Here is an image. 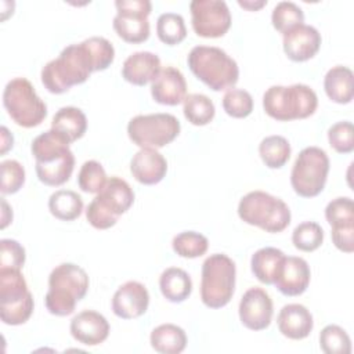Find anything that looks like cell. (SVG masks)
I'll list each match as a JSON object with an SVG mask.
<instances>
[{
  "instance_id": "cell-13",
  "label": "cell",
  "mask_w": 354,
  "mask_h": 354,
  "mask_svg": "<svg viewBox=\"0 0 354 354\" xmlns=\"http://www.w3.org/2000/svg\"><path fill=\"white\" fill-rule=\"evenodd\" d=\"M239 319L250 330H263L270 326L274 306L270 295L263 288H249L239 301Z\"/></svg>"
},
{
  "instance_id": "cell-11",
  "label": "cell",
  "mask_w": 354,
  "mask_h": 354,
  "mask_svg": "<svg viewBox=\"0 0 354 354\" xmlns=\"http://www.w3.org/2000/svg\"><path fill=\"white\" fill-rule=\"evenodd\" d=\"M118 10L113 17V29L127 43H142L149 37V21L152 4L149 0H116Z\"/></svg>"
},
{
  "instance_id": "cell-45",
  "label": "cell",
  "mask_w": 354,
  "mask_h": 354,
  "mask_svg": "<svg viewBox=\"0 0 354 354\" xmlns=\"http://www.w3.org/2000/svg\"><path fill=\"white\" fill-rule=\"evenodd\" d=\"M86 218L87 221L97 230H108L113 227L118 221V217L109 214L106 210H104L94 199L88 203L86 209Z\"/></svg>"
},
{
  "instance_id": "cell-25",
  "label": "cell",
  "mask_w": 354,
  "mask_h": 354,
  "mask_svg": "<svg viewBox=\"0 0 354 354\" xmlns=\"http://www.w3.org/2000/svg\"><path fill=\"white\" fill-rule=\"evenodd\" d=\"M159 289L170 303H183L192 292V281L183 268L169 267L159 277Z\"/></svg>"
},
{
  "instance_id": "cell-41",
  "label": "cell",
  "mask_w": 354,
  "mask_h": 354,
  "mask_svg": "<svg viewBox=\"0 0 354 354\" xmlns=\"http://www.w3.org/2000/svg\"><path fill=\"white\" fill-rule=\"evenodd\" d=\"M325 217L330 227L354 224V203L348 196L332 199L325 207Z\"/></svg>"
},
{
  "instance_id": "cell-6",
  "label": "cell",
  "mask_w": 354,
  "mask_h": 354,
  "mask_svg": "<svg viewBox=\"0 0 354 354\" xmlns=\"http://www.w3.org/2000/svg\"><path fill=\"white\" fill-rule=\"evenodd\" d=\"M236 267L224 253L206 257L202 264L201 299L209 308H221L230 303L235 290Z\"/></svg>"
},
{
  "instance_id": "cell-43",
  "label": "cell",
  "mask_w": 354,
  "mask_h": 354,
  "mask_svg": "<svg viewBox=\"0 0 354 354\" xmlns=\"http://www.w3.org/2000/svg\"><path fill=\"white\" fill-rule=\"evenodd\" d=\"M1 170V194H15L25 183V169L15 159H7L0 163Z\"/></svg>"
},
{
  "instance_id": "cell-12",
  "label": "cell",
  "mask_w": 354,
  "mask_h": 354,
  "mask_svg": "<svg viewBox=\"0 0 354 354\" xmlns=\"http://www.w3.org/2000/svg\"><path fill=\"white\" fill-rule=\"evenodd\" d=\"M189 11L194 32L201 37H221L231 26V12L223 0H192Z\"/></svg>"
},
{
  "instance_id": "cell-37",
  "label": "cell",
  "mask_w": 354,
  "mask_h": 354,
  "mask_svg": "<svg viewBox=\"0 0 354 354\" xmlns=\"http://www.w3.org/2000/svg\"><path fill=\"white\" fill-rule=\"evenodd\" d=\"M272 26L282 35L304 22L303 10L293 1H279L271 14Z\"/></svg>"
},
{
  "instance_id": "cell-29",
  "label": "cell",
  "mask_w": 354,
  "mask_h": 354,
  "mask_svg": "<svg viewBox=\"0 0 354 354\" xmlns=\"http://www.w3.org/2000/svg\"><path fill=\"white\" fill-rule=\"evenodd\" d=\"M37 178L50 187L62 185L69 180L72 171L75 169V155L72 151L66 152L64 156L47 162V163H37L35 165Z\"/></svg>"
},
{
  "instance_id": "cell-34",
  "label": "cell",
  "mask_w": 354,
  "mask_h": 354,
  "mask_svg": "<svg viewBox=\"0 0 354 354\" xmlns=\"http://www.w3.org/2000/svg\"><path fill=\"white\" fill-rule=\"evenodd\" d=\"M173 250L185 259H195L207 252L209 241L196 231H184L177 234L171 241Z\"/></svg>"
},
{
  "instance_id": "cell-26",
  "label": "cell",
  "mask_w": 354,
  "mask_h": 354,
  "mask_svg": "<svg viewBox=\"0 0 354 354\" xmlns=\"http://www.w3.org/2000/svg\"><path fill=\"white\" fill-rule=\"evenodd\" d=\"M285 259V253L277 248L266 246L256 250L250 259V268L253 275L266 285H272L281 264Z\"/></svg>"
},
{
  "instance_id": "cell-10",
  "label": "cell",
  "mask_w": 354,
  "mask_h": 354,
  "mask_svg": "<svg viewBox=\"0 0 354 354\" xmlns=\"http://www.w3.org/2000/svg\"><path fill=\"white\" fill-rule=\"evenodd\" d=\"M180 130V122L171 113L137 115L127 123L129 138L140 148H162L170 144Z\"/></svg>"
},
{
  "instance_id": "cell-16",
  "label": "cell",
  "mask_w": 354,
  "mask_h": 354,
  "mask_svg": "<svg viewBox=\"0 0 354 354\" xmlns=\"http://www.w3.org/2000/svg\"><path fill=\"white\" fill-rule=\"evenodd\" d=\"M308 263L296 256H285L272 285L285 296H300L310 285Z\"/></svg>"
},
{
  "instance_id": "cell-39",
  "label": "cell",
  "mask_w": 354,
  "mask_h": 354,
  "mask_svg": "<svg viewBox=\"0 0 354 354\" xmlns=\"http://www.w3.org/2000/svg\"><path fill=\"white\" fill-rule=\"evenodd\" d=\"M106 173L102 165L94 159L86 160L77 174V185L83 192L98 194L106 183Z\"/></svg>"
},
{
  "instance_id": "cell-21",
  "label": "cell",
  "mask_w": 354,
  "mask_h": 354,
  "mask_svg": "<svg viewBox=\"0 0 354 354\" xmlns=\"http://www.w3.org/2000/svg\"><path fill=\"white\" fill-rule=\"evenodd\" d=\"M160 69V58L155 53L137 51L124 59L122 76L134 86H145L156 79Z\"/></svg>"
},
{
  "instance_id": "cell-33",
  "label": "cell",
  "mask_w": 354,
  "mask_h": 354,
  "mask_svg": "<svg viewBox=\"0 0 354 354\" xmlns=\"http://www.w3.org/2000/svg\"><path fill=\"white\" fill-rule=\"evenodd\" d=\"M156 35L167 46L180 44L187 36L184 18L177 12H163L156 21Z\"/></svg>"
},
{
  "instance_id": "cell-48",
  "label": "cell",
  "mask_w": 354,
  "mask_h": 354,
  "mask_svg": "<svg viewBox=\"0 0 354 354\" xmlns=\"http://www.w3.org/2000/svg\"><path fill=\"white\" fill-rule=\"evenodd\" d=\"M238 4L241 6V7H243V8H246V10H249V11H256V10H260L261 7H264L266 4H267V0H238Z\"/></svg>"
},
{
  "instance_id": "cell-7",
  "label": "cell",
  "mask_w": 354,
  "mask_h": 354,
  "mask_svg": "<svg viewBox=\"0 0 354 354\" xmlns=\"http://www.w3.org/2000/svg\"><path fill=\"white\" fill-rule=\"evenodd\" d=\"M3 105L8 116L26 129L39 126L47 116V105L25 77H14L6 84Z\"/></svg>"
},
{
  "instance_id": "cell-20",
  "label": "cell",
  "mask_w": 354,
  "mask_h": 354,
  "mask_svg": "<svg viewBox=\"0 0 354 354\" xmlns=\"http://www.w3.org/2000/svg\"><path fill=\"white\" fill-rule=\"evenodd\" d=\"M94 201L109 214L119 218L131 207L134 192L126 180L113 176L106 180L102 189L94 196Z\"/></svg>"
},
{
  "instance_id": "cell-23",
  "label": "cell",
  "mask_w": 354,
  "mask_h": 354,
  "mask_svg": "<svg viewBox=\"0 0 354 354\" xmlns=\"http://www.w3.org/2000/svg\"><path fill=\"white\" fill-rule=\"evenodd\" d=\"M69 145H71V141L62 133L54 129H50L39 134L32 141L30 151L37 163H47L71 151Z\"/></svg>"
},
{
  "instance_id": "cell-42",
  "label": "cell",
  "mask_w": 354,
  "mask_h": 354,
  "mask_svg": "<svg viewBox=\"0 0 354 354\" xmlns=\"http://www.w3.org/2000/svg\"><path fill=\"white\" fill-rule=\"evenodd\" d=\"M329 145L339 153H350L354 149V126L350 120L332 124L328 130Z\"/></svg>"
},
{
  "instance_id": "cell-8",
  "label": "cell",
  "mask_w": 354,
  "mask_h": 354,
  "mask_svg": "<svg viewBox=\"0 0 354 354\" xmlns=\"http://www.w3.org/2000/svg\"><path fill=\"white\" fill-rule=\"evenodd\" d=\"M33 296L21 270L0 268V318L6 325H22L33 313Z\"/></svg>"
},
{
  "instance_id": "cell-15",
  "label": "cell",
  "mask_w": 354,
  "mask_h": 354,
  "mask_svg": "<svg viewBox=\"0 0 354 354\" xmlns=\"http://www.w3.org/2000/svg\"><path fill=\"white\" fill-rule=\"evenodd\" d=\"M322 43L321 33L317 28L300 24L283 33L282 44L286 57L295 62H304L313 58Z\"/></svg>"
},
{
  "instance_id": "cell-28",
  "label": "cell",
  "mask_w": 354,
  "mask_h": 354,
  "mask_svg": "<svg viewBox=\"0 0 354 354\" xmlns=\"http://www.w3.org/2000/svg\"><path fill=\"white\" fill-rule=\"evenodd\" d=\"M51 129L62 133L71 142L82 138L87 130V118L76 106H62L53 116Z\"/></svg>"
},
{
  "instance_id": "cell-40",
  "label": "cell",
  "mask_w": 354,
  "mask_h": 354,
  "mask_svg": "<svg viewBox=\"0 0 354 354\" xmlns=\"http://www.w3.org/2000/svg\"><path fill=\"white\" fill-rule=\"evenodd\" d=\"M223 109L232 118H246L253 111V98L249 91L232 87L227 90L223 97Z\"/></svg>"
},
{
  "instance_id": "cell-31",
  "label": "cell",
  "mask_w": 354,
  "mask_h": 354,
  "mask_svg": "<svg viewBox=\"0 0 354 354\" xmlns=\"http://www.w3.org/2000/svg\"><path fill=\"white\" fill-rule=\"evenodd\" d=\"M290 151L289 141L278 134L263 138L259 145V155L270 169H281L289 160Z\"/></svg>"
},
{
  "instance_id": "cell-2",
  "label": "cell",
  "mask_w": 354,
  "mask_h": 354,
  "mask_svg": "<svg viewBox=\"0 0 354 354\" xmlns=\"http://www.w3.org/2000/svg\"><path fill=\"white\" fill-rule=\"evenodd\" d=\"M88 290L87 272L73 263L57 266L48 275V290L44 297L46 308L50 314L65 317L75 311L79 300Z\"/></svg>"
},
{
  "instance_id": "cell-14",
  "label": "cell",
  "mask_w": 354,
  "mask_h": 354,
  "mask_svg": "<svg viewBox=\"0 0 354 354\" xmlns=\"http://www.w3.org/2000/svg\"><path fill=\"white\" fill-rule=\"evenodd\" d=\"M149 293L138 281H127L118 288L112 297V311L122 319H134L147 313Z\"/></svg>"
},
{
  "instance_id": "cell-22",
  "label": "cell",
  "mask_w": 354,
  "mask_h": 354,
  "mask_svg": "<svg viewBox=\"0 0 354 354\" xmlns=\"http://www.w3.org/2000/svg\"><path fill=\"white\" fill-rule=\"evenodd\" d=\"M279 332L292 340L306 339L314 326L313 315L307 307L299 303L286 304L279 310L277 318Z\"/></svg>"
},
{
  "instance_id": "cell-9",
  "label": "cell",
  "mask_w": 354,
  "mask_h": 354,
  "mask_svg": "<svg viewBox=\"0 0 354 354\" xmlns=\"http://www.w3.org/2000/svg\"><path fill=\"white\" fill-rule=\"evenodd\" d=\"M329 173V158L319 147L303 148L290 171L293 191L303 198H313L322 192Z\"/></svg>"
},
{
  "instance_id": "cell-38",
  "label": "cell",
  "mask_w": 354,
  "mask_h": 354,
  "mask_svg": "<svg viewBox=\"0 0 354 354\" xmlns=\"http://www.w3.org/2000/svg\"><path fill=\"white\" fill-rule=\"evenodd\" d=\"M91 58L94 72L105 71L115 58V48L112 43L101 36H91L82 41Z\"/></svg>"
},
{
  "instance_id": "cell-35",
  "label": "cell",
  "mask_w": 354,
  "mask_h": 354,
  "mask_svg": "<svg viewBox=\"0 0 354 354\" xmlns=\"http://www.w3.org/2000/svg\"><path fill=\"white\" fill-rule=\"evenodd\" d=\"M292 242L301 252H314L324 242V230L315 221H303L293 230Z\"/></svg>"
},
{
  "instance_id": "cell-32",
  "label": "cell",
  "mask_w": 354,
  "mask_h": 354,
  "mask_svg": "<svg viewBox=\"0 0 354 354\" xmlns=\"http://www.w3.org/2000/svg\"><path fill=\"white\" fill-rule=\"evenodd\" d=\"M183 112L189 123L195 126H205L213 120L216 108L207 95L194 93L184 98Z\"/></svg>"
},
{
  "instance_id": "cell-18",
  "label": "cell",
  "mask_w": 354,
  "mask_h": 354,
  "mask_svg": "<svg viewBox=\"0 0 354 354\" xmlns=\"http://www.w3.org/2000/svg\"><path fill=\"white\" fill-rule=\"evenodd\" d=\"M153 101L162 105H178L187 97V82L180 69L174 66L162 68L151 84Z\"/></svg>"
},
{
  "instance_id": "cell-44",
  "label": "cell",
  "mask_w": 354,
  "mask_h": 354,
  "mask_svg": "<svg viewBox=\"0 0 354 354\" xmlns=\"http://www.w3.org/2000/svg\"><path fill=\"white\" fill-rule=\"evenodd\" d=\"M25 249L15 239L0 241V268L21 270L25 264Z\"/></svg>"
},
{
  "instance_id": "cell-5",
  "label": "cell",
  "mask_w": 354,
  "mask_h": 354,
  "mask_svg": "<svg viewBox=\"0 0 354 354\" xmlns=\"http://www.w3.org/2000/svg\"><path fill=\"white\" fill-rule=\"evenodd\" d=\"M238 216L249 225L266 232H282L290 223L289 206L279 198L264 192L250 191L241 198Z\"/></svg>"
},
{
  "instance_id": "cell-1",
  "label": "cell",
  "mask_w": 354,
  "mask_h": 354,
  "mask_svg": "<svg viewBox=\"0 0 354 354\" xmlns=\"http://www.w3.org/2000/svg\"><path fill=\"white\" fill-rule=\"evenodd\" d=\"M94 72L91 58L83 43L66 46L57 58L41 69V83L53 94L66 93L72 86L84 83Z\"/></svg>"
},
{
  "instance_id": "cell-36",
  "label": "cell",
  "mask_w": 354,
  "mask_h": 354,
  "mask_svg": "<svg viewBox=\"0 0 354 354\" xmlns=\"http://www.w3.org/2000/svg\"><path fill=\"white\" fill-rule=\"evenodd\" d=\"M319 347L325 354H350L351 339L339 325H326L319 333Z\"/></svg>"
},
{
  "instance_id": "cell-19",
  "label": "cell",
  "mask_w": 354,
  "mask_h": 354,
  "mask_svg": "<svg viewBox=\"0 0 354 354\" xmlns=\"http://www.w3.org/2000/svg\"><path fill=\"white\" fill-rule=\"evenodd\" d=\"M130 171L138 183L153 185L160 183L166 176L167 162L158 149L141 148L131 158Z\"/></svg>"
},
{
  "instance_id": "cell-3",
  "label": "cell",
  "mask_w": 354,
  "mask_h": 354,
  "mask_svg": "<svg viewBox=\"0 0 354 354\" xmlns=\"http://www.w3.org/2000/svg\"><path fill=\"white\" fill-rule=\"evenodd\" d=\"M187 62L191 72L214 91L230 90L238 82V64L220 47L195 46Z\"/></svg>"
},
{
  "instance_id": "cell-4",
  "label": "cell",
  "mask_w": 354,
  "mask_h": 354,
  "mask_svg": "<svg viewBox=\"0 0 354 354\" xmlns=\"http://www.w3.org/2000/svg\"><path fill=\"white\" fill-rule=\"evenodd\" d=\"M318 106L315 91L301 83L290 86H271L263 95V108L266 113L279 122L306 119L311 116Z\"/></svg>"
},
{
  "instance_id": "cell-30",
  "label": "cell",
  "mask_w": 354,
  "mask_h": 354,
  "mask_svg": "<svg viewBox=\"0 0 354 354\" xmlns=\"http://www.w3.org/2000/svg\"><path fill=\"white\" fill-rule=\"evenodd\" d=\"M50 213L62 221H72L83 212L82 196L71 189H58L48 198Z\"/></svg>"
},
{
  "instance_id": "cell-24",
  "label": "cell",
  "mask_w": 354,
  "mask_h": 354,
  "mask_svg": "<svg viewBox=\"0 0 354 354\" xmlns=\"http://www.w3.org/2000/svg\"><path fill=\"white\" fill-rule=\"evenodd\" d=\"M324 88L329 100L336 104H348L354 95L353 71L343 65L332 66L324 77Z\"/></svg>"
},
{
  "instance_id": "cell-46",
  "label": "cell",
  "mask_w": 354,
  "mask_h": 354,
  "mask_svg": "<svg viewBox=\"0 0 354 354\" xmlns=\"http://www.w3.org/2000/svg\"><path fill=\"white\" fill-rule=\"evenodd\" d=\"M332 242L333 245L344 252L351 253L354 250V224L332 227Z\"/></svg>"
},
{
  "instance_id": "cell-47",
  "label": "cell",
  "mask_w": 354,
  "mask_h": 354,
  "mask_svg": "<svg viewBox=\"0 0 354 354\" xmlns=\"http://www.w3.org/2000/svg\"><path fill=\"white\" fill-rule=\"evenodd\" d=\"M14 138L6 126L1 127V155H4L10 148H12Z\"/></svg>"
},
{
  "instance_id": "cell-17",
  "label": "cell",
  "mask_w": 354,
  "mask_h": 354,
  "mask_svg": "<svg viewBox=\"0 0 354 354\" xmlns=\"http://www.w3.org/2000/svg\"><path fill=\"white\" fill-rule=\"evenodd\" d=\"M69 330L76 342L84 346H98L106 340L109 324L102 314L94 310H83L72 318Z\"/></svg>"
},
{
  "instance_id": "cell-27",
  "label": "cell",
  "mask_w": 354,
  "mask_h": 354,
  "mask_svg": "<svg viewBox=\"0 0 354 354\" xmlns=\"http://www.w3.org/2000/svg\"><path fill=\"white\" fill-rule=\"evenodd\" d=\"M149 342L152 348L160 354H180L187 346V335L174 324H162L151 332Z\"/></svg>"
}]
</instances>
